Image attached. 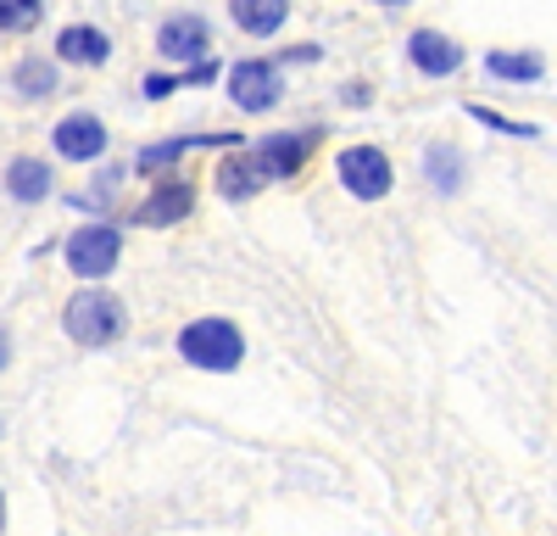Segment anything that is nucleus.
I'll return each instance as SVG.
<instances>
[{"mask_svg": "<svg viewBox=\"0 0 557 536\" xmlns=\"http://www.w3.org/2000/svg\"><path fill=\"white\" fill-rule=\"evenodd\" d=\"M62 325H67V336L78 341V346H107V341H117L123 336V302L112 296V291H78L67 307H62Z\"/></svg>", "mask_w": 557, "mask_h": 536, "instance_id": "obj_2", "label": "nucleus"}, {"mask_svg": "<svg viewBox=\"0 0 557 536\" xmlns=\"http://www.w3.org/2000/svg\"><path fill=\"white\" fill-rule=\"evenodd\" d=\"M57 57L62 62H84V68H101L112 57V39L101 28H89V23H73V28L57 34Z\"/></svg>", "mask_w": 557, "mask_h": 536, "instance_id": "obj_11", "label": "nucleus"}, {"mask_svg": "<svg viewBox=\"0 0 557 536\" xmlns=\"http://www.w3.org/2000/svg\"><path fill=\"white\" fill-rule=\"evenodd\" d=\"M424 173H430V185H435V191H446V196L462 185V162H457V151H451V146H435V151L424 157Z\"/></svg>", "mask_w": 557, "mask_h": 536, "instance_id": "obj_15", "label": "nucleus"}, {"mask_svg": "<svg viewBox=\"0 0 557 536\" xmlns=\"http://www.w3.org/2000/svg\"><path fill=\"white\" fill-rule=\"evenodd\" d=\"M190 146H207V141H162V146H151V151H139V168L146 173H157L162 162H173V157H184Z\"/></svg>", "mask_w": 557, "mask_h": 536, "instance_id": "obj_19", "label": "nucleus"}, {"mask_svg": "<svg viewBox=\"0 0 557 536\" xmlns=\"http://www.w3.org/2000/svg\"><path fill=\"white\" fill-rule=\"evenodd\" d=\"M7 191H12L17 202H39L45 191H51V168L34 162V157H17V162L7 168Z\"/></svg>", "mask_w": 557, "mask_h": 536, "instance_id": "obj_14", "label": "nucleus"}, {"mask_svg": "<svg viewBox=\"0 0 557 536\" xmlns=\"http://www.w3.org/2000/svg\"><path fill=\"white\" fill-rule=\"evenodd\" d=\"M0 531H7V498H0Z\"/></svg>", "mask_w": 557, "mask_h": 536, "instance_id": "obj_22", "label": "nucleus"}, {"mask_svg": "<svg viewBox=\"0 0 557 536\" xmlns=\"http://www.w3.org/2000/svg\"><path fill=\"white\" fill-rule=\"evenodd\" d=\"M485 68H491L496 78H541V57H535V51H491Z\"/></svg>", "mask_w": 557, "mask_h": 536, "instance_id": "obj_16", "label": "nucleus"}, {"mask_svg": "<svg viewBox=\"0 0 557 536\" xmlns=\"http://www.w3.org/2000/svg\"><path fill=\"white\" fill-rule=\"evenodd\" d=\"M407 57H412V68H418V73L446 78V73H457V68H462V45H457V39H446V34H435V28H418V34L407 39Z\"/></svg>", "mask_w": 557, "mask_h": 536, "instance_id": "obj_8", "label": "nucleus"}, {"mask_svg": "<svg viewBox=\"0 0 557 536\" xmlns=\"http://www.w3.org/2000/svg\"><path fill=\"white\" fill-rule=\"evenodd\" d=\"M312 146H318V129H312V134H268L251 157H257L262 173H296V168L312 157Z\"/></svg>", "mask_w": 557, "mask_h": 536, "instance_id": "obj_9", "label": "nucleus"}, {"mask_svg": "<svg viewBox=\"0 0 557 536\" xmlns=\"http://www.w3.org/2000/svg\"><path fill=\"white\" fill-rule=\"evenodd\" d=\"M157 45H162V57H168V62H201V57H207V45H212V28H207L201 12H184V17L162 23Z\"/></svg>", "mask_w": 557, "mask_h": 536, "instance_id": "obj_7", "label": "nucleus"}, {"mask_svg": "<svg viewBox=\"0 0 557 536\" xmlns=\"http://www.w3.org/2000/svg\"><path fill=\"white\" fill-rule=\"evenodd\" d=\"M7 364H12V336L0 330V369H7Z\"/></svg>", "mask_w": 557, "mask_h": 536, "instance_id": "obj_21", "label": "nucleus"}, {"mask_svg": "<svg viewBox=\"0 0 557 536\" xmlns=\"http://www.w3.org/2000/svg\"><path fill=\"white\" fill-rule=\"evenodd\" d=\"M57 151H62L67 162H96V157L107 151V123H101L96 112L62 118V123H57Z\"/></svg>", "mask_w": 557, "mask_h": 536, "instance_id": "obj_6", "label": "nucleus"}, {"mask_svg": "<svg viewBox=\"0 0 557 536\" xmlns=\"http://www.w3.org/2000/svg\"><path fill=\"white\" fill-rule=\"evenodd\" d=\"M45 17L39 0H0V28H34Z\"/></svg>", "mask_w": 557, "mask_h": 536, "instance_id": "obj_18", "label": "nucleus"}, {"mask_svg": "<svg viewBox=\"0 0 557 536\" xmlns=\"http://www.w3.org/2000/svg\"><path fill=\"white\" fill-rule=\"evenodd\" d=\"M341 185L357 202H380L391 191V157L380 146H346L341 151Z\"/></svg>", "mask_w": 557, "mask_h": 536, "instance_id": "obj_4", "label": "nucleus"}, {"mask_svg": "<svg viewBox=\"0 0 557 536\" xmlns=\"http://www.w3.org/2000/svg\"><path fill=\"white\" fill-rule=\"evenodd\" d=\"M178 352H184V364L212 369V375H228V369H240L246 341H240V330L228 325V319H196V325H184Z\"/></svg>", "mask_w": 557, "mask_h": 536, "instance_id": "obj_1", "label": "nucleus"}, {"mask_svg": "<svg viewBox=\"0 0 557 536\" xmlns=\"http://www.w3.org/2000/svg\"><path fill=\"white\" fill-rule=\"evenodd\" d=\"M228 12H235V23L246 28V34H278V28H285V17H290V7H285V0H235V7H228Z\"/></svg>", "mask_w": 557, "mask_h": 536, "instance_id": "obj_13", "label": "nucleus"}, {"mask_svg": "<svg viewBox=\"0 0 557 536\" xmlns=\"http://www.w3.org/2000/svg\"><path fill=\"white\" fill-rule=\"evenodd\" d=\"M469 118H474V123H491V129H502V134H535L530 123H513V118H496V112H485L480 101L469 107Z\"/></svg>", "mask_w": 557, "mask_h": 536, "instance_id": "obj_20", "label": "nucleus"}, {"mask_svg": "<svg viewBox=\"0 0 557 536\" xmlns=\"http://www.w3.org/2000/svg\"><path fill=\"white\" fill-rule=\"evenodd\" d=\"M262 168H257V157L251 151H228L223 162H218V196L223 202H246V196H257L262 191Z\"/></svg>", "mask_w": 557, "mask_h": 536, "instance_id": "obj_10", "label": "nucleus"}, {"mask_svg": "<svg viewBox=\"0 0 557 536\" xmlns=\"http://www.w3.org/2000/svg\"><path fill=\"white\" fill-rule=\"evenodd\" d=\"M123 257V235L112 223H84V230L67 241V268L78 280H107Z\"/></svg>", "mask_w": 557, "mask_h": 536, "instance_id": "obj_3", "label": "nucleus"}, {"mask_svg": "<svg viewBox=\"0 0 557 536\" xmlns=\"http://www.w3.org/2000/svg\"><path fill=\"white\" fill-rule=\"evenodd\" d=\"M17 89H23L28 101H39V96H51V89H57V68L45 62V57H28V62L17 68Z\"/></svg>", "mask_w": 557, "mask_h": 536, "instance_id": "obj_17", "label": "nucleus"}, {"mask_svg": "<svg viewBox=\"0 0 557 536\" xmlns=\"http://www.w3.org/2000/svg\"><path fill=\"white\" fill-rule=\"evenodd\" d=\"M278 62H240L235 73H228V96H235V107H246V112H268V107H278Z\"/></svg>", "mask_w": 557, "mask_h": 536, "instance_id": "obj_5", "label": "nucleus"}, {"mask_svg": "<svg viewBox=\"0 0 557 536\" xmlns=\"http://www.w3.org/2000/svg\"><path fill=\"white\" fill-rule=\"evenodd\" d=\"M190 207H196V191L173 179V185H157L146 202H139L134 223H178V218H190Z\"/></svg>", "mask_w": 557, "mask_h": 536, "instance_id": "obj_12", "label": "nucleus"}]
</instances>
